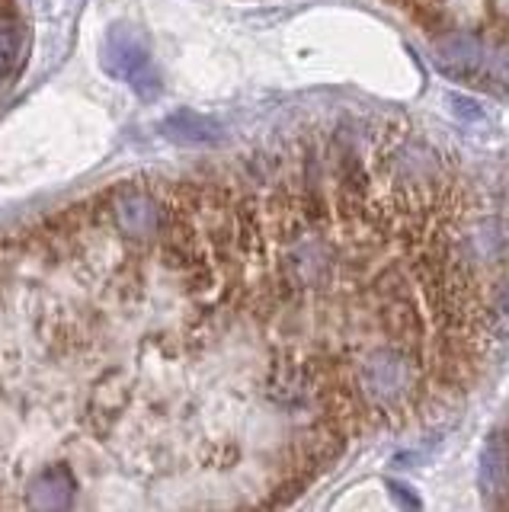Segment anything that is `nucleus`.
<instances>
[{"instance_id": "1", "label": "nucleus", "mask_w": 509, "mask_h": 512, "mask_svg": "<svg viewBox=\"0 0 509 512\" xmlns=\"http://www.w3.org/2000/svg\"><path fill=\"white\" fill-rule=\"evenodd\" d=\"M241 173L122 180L0 234V509L183 503L237 458L202 432V372L269 269Z\"/></svg>"}, {"instance_id": "2", "label": "nucleus", "mask_w": 509, "mask_h": 512, "mask_svg": "<svg viewBox=\"0 0 509 512\" xmlns=\"http://www.w3.org/2000/svg\"><path fill=\"white\" fill-rule=\"evenodd\" d=\"M23 58V13L17 0H0V90L17 74Z\"/></svg>"}]
</instances>
